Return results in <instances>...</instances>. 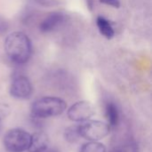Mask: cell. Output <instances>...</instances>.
Returning a JSON list of instances; mask_svg holds the SVG:
<instances>
[{
	"mask_svg": "<svg viewBox=\"0 0 152 152\" xmlns=\"http://www.w3.org/2000/svg\"><path fill=\"white\" fill-rule=\"evenodd\" d=\"M44 152H56V151H54L53 150H50V151H48V150H46V151H45Z\"/></svg>",
	"mask_w": 152,
	"mask_h": 152,
	"instance_id": "ac0fdd59",
	"label": "cell"
},
{
	"mask_svg": "<svg viewBox=\"0 0 152 152\" xmlns=\"http://www.w3.org/2000/svg\"><path fill=\"white\" fill-rule=\"evenodd\" d=\"M50 143L47 134L44 132H37L31 135L30 144L28 149V152H44L48 149Z\"/></svg>",
	"mask_w": 152,
	"mask_h": 152,
	"instance_id": "ba28073f",
	"label": "cell"
},
{
	"mask_svg": "<svg viewBox=\"0 0 152 152\" xmlns=\"http://www.w3.org/2000/svg\"><path fill=\"white\" fill-rule=\"evenodd\" d=\"M100 2L115 8H118L120 6V0H100Z\"/></svg>",
	"mask_w": 152,
	"mask_h": 152,
	"instance_id": "2e32d148",
	"label": "cell"
},
{
	"mask_svg": "<svg viewBox=\"0 0 152 152\" xmlns=\"http://www.w3.org/2000/svg\"><path fill=\"white\" fill-rule=\"evenodd\" d=\"M9 93L14 99L27 100L32 95L33 86L26 76L17 75L12 79Z\"/></svg>",
	"mask_w": 152,
	"mask_h": 152,
	"instance_id": "5b68a950",
	"label": "cell"
},
{
	"mask_svg": "<svg viewBox=\"0 0 152 152\" xmlns=\"http://www.w3.org/2000/svg\"><path fill=\"white\" fill-rule=\"evenodd\" d=\"M106 147L104 144L99 142H89L87 143H85L80 152H106Z\"/></svg>",
	"mask_w": 152,
	"mask_h": 152,
	"instance_id": "7c38bea8",
	"label": "cell"
},
{
	"mask_svg": "<svg viewBox=\"0 0 152 152\" xmlns=\"http://www.w3.org/2000/svg\"><path fill=\"white\" fill-rule=\"evenodd\" d=\"M10 113H11L10 107L5 103L0 102V122L4 120L5 118H7Z\"/></svg>",
	"mask_w": 152,
	"mask_h": 152,
	"instance_id": "5bb4252c",
	"label": "cell"
},
{
	"mask_svg": "<svg viewBox=\"0 0 152 152\" xmlns=\"http://www.w3.org/2000/svg\"><path fill=\"white\" fill-rule=\"evenodd\" d=\"M86 1L87 8L92 11L93 8H94V0H86Z\"/></svg>",
	"mask_w": 152,
	"mask_h": 152,
	"instance_id": "e0dca14e",
	"label": "cell"
},
{
	"mask_svg": "<svg viewBox=\"0 0 152 152\" xmlns=\"http://www.w3.org/2000/svg\"><path fill=\"white\" fill-rule=\"evenodd\" d=\"M30 140L31 135L28 132L20 128H13L4 134L3 142L8 152H23L28 151Z\"/></svg>",
	"mask_w": 152,
	"mask_h": 152,
	"instance_id": "3957f363",
	"label": "cell"
},
{
	"mask_svg": "<svg viewBox=\"0 0 152 152\" xmlns=\"http://www.w3.org/2000/svg\"><path fill=\"white\" fill-rule=\"evenodd\" d=\"M80 136L90 142H98L110 134V126L108 123L99 120H87L78 125Z\"/></svg>",
	"mask_w": 152,
	"mask_h": 152,
	"instance_id": "277c9868",
	"label": "cell"
},
{
	"mask_svg": "<svg viewBox=\"0 0 152 152\" xmlns=\"http://www.w3.org/2000/svg\"><path fill=\"white\" fill-rule=\"evenodd\" d=\"M34 4L44 6V7H53L60 5L61 3V0H30Z\"/></svg>",
	"mask_w": 152,
	"mask_h": 152,
	"instance_id": "4fadbf2b",
	"label": "cell"
},
{
	"mask_svg": "<svg viewBox=\"0 0 152 152\" xmlns=\"http://www.w3.org/2000/svg\"><path fill=\"white\" fill-rule=\"evenodd\" d=\"M67 108L66 102L59 98L45 96L36 100L31 105V117L39 119L61 115Z\"/></svg>",
	"mask_w": 152,
	"mask_h": 152,
	"instance_id": "7a4b0ae2",
	"label": "cell"
},
{
	"mask_svg": "<svg viewBox=\"0 0 152 152\" xmlns=\"http://www.w3.org/2000/svg\"><path fill=\"white\" fill-rule=\"evenodd\" d=\"M9 27L10 25H9V21L7 20V19L0 15V36L4 35L8 31Z\"/></svg>",
	"mask_w": 152,
	"mask_h": 152,
	"instance_id": "9a60e30c",
	"label": "cell"
},
{
	"mask_svg": "<svg viewBox=\"0 0 152 152\" xmlns=\"http://www.w3.org/2000/svg\"><path fill=\"white\" fill-rule=\"evenodd\" d=\"M67 19L66 13L63 12H50L41 21L39 29L43 33H49L53 31L59 26H61Z\"/></svg>",
	"mask_w": 152,
	"mask_h": 152,
	"instance_id": "52a82bcc",
	"label": "cell"
},
{
	"mask_svg": "<svg viewBox=\"0 0 152 152\" xmlns=\"http://www.w3.org/2000/svg\"><path fill=\"white\" fill-rule=\"evenodd\" d=\"M68 118L74 122H85L89 120L94 114V105L87 101H80L74 103L68 110Z\"/></svg>",
	"mask_w": 152,
	"mask_h": 152,
	"instance_id": "8992f818",
	"label": "cell"
},
{
	"mask_svg": "<svg viewBox=\"0 0 152 152\" xmlns=\"http://www.w3.org/2000/svg\"><path fill=\"white\" fill-rule=\"evenodd\" d=\"M81 138L78 126H71L64 132V139L69 143H75Z\"/></svg>",
	"mask_w": 152,
	"mask_h": 152,
	"instance_id": "8fae6325",
	"label": "cell"
},
{
	"mask_svg": "<svg viewBox=\"0 0 152 152\" xmlns=\"http://www.w3.org/2000/svg\"><path fill=\"white\" fill-rule=\"evenodd\" d=\"M105 116L110 127H116L119 123V110L117 104L111 101L105 103Z\"/></svg>",
	"mask_w": 152,
	"mask_h": 152,
	"instance_id": "9c48e42d",
	"label": "cell"
},
{
	"mask_svg": "<svg viewBox=\"0 0 152 152\" xmlns=\"http://www.w3.org/2000/svg\"><path fill=\"white\" fill-rule=\"evenodd\" d=\"M96 25L98 27V29L100 33L106 38L110 39L114 37L115 31L113 27L111 26L110 20L105 19L102 16H98L96 19Z\"/></svg>",
	"mask_w": 152,
	"mask_h": 152,
	"instance_id": "30bf717a",
	"label": "cell"
},
{
	"mask_svg": "<svg viewBox=\"0 0 152 152\" xmlns=\"http://www.w3.org/2000/svg\"><path fill=\"white\" fill-rule=\"evenodd\" d=\"M4 51L7 57L13 63L18 65L25 64L31 56V41L23 32H12L5 38Z\"/></svg>",
	"mask_w": 152,
	"mask_h": 152,
	"instance_id": "6da1fadb",
	"label": "cell"
},
{
	"mask_svg": "<svg viewBox=\"0 0 152 152\" xmlns=\"http://www.w3.org/2000/svg\"><path fill=\"white\" fill-rule=\"evenodd\" d=\"M1 130H2V126H1V122H0V134H1Z\"/></svg>",
	"mask_w": 152,
	"mask_h": 152,
	"instance_id": "d6986e66",
	"label": "cell"
}]
</instances>
